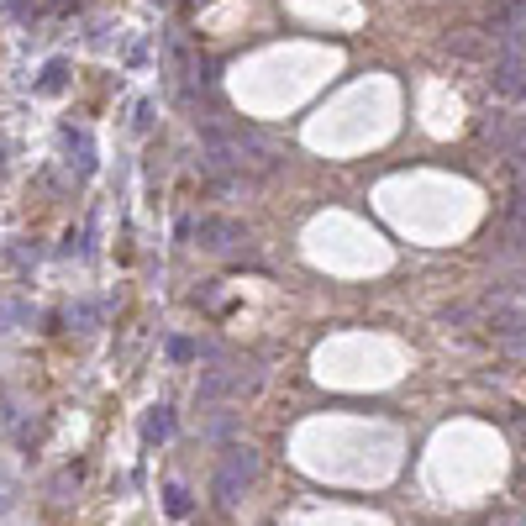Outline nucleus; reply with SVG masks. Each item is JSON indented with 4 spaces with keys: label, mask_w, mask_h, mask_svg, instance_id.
Here are the masks:
<instances>
[{
    "label": "nucleus",
    "mask_w": 526,
    "mask_h": 526,
    "mask_svg": "<svg viewBox=\"0 0 526 526\" xmlns=\"http://www.w3.org/2000/svg\"><path fill=\"white\" fill-rule=\"evenodd\" d=\"M253 474H258V458H253L248 448H232L227 463H221V474H216V495H221V500H232V495H237V484H248Z\"/></svg>",
    "instance_id": "obj_1"
},
{
    "label": "nucleus",
    "mask_w": 526,
    "mask_h": 526,
    "mask_svg": "<svg viewBox=\"0 0 526 526\" xmlns=\"http://www.w3.org/2000/svg\"><path fill=\"white\" fill-rule=\"evenodd\" d=\"M169 432H174V416H169V411H153V416L143 421V437H148V442H158V437H169Z\"/></svg>",
    "instance_id": "obj_2"
},
{
    "label": "nucleus",
    "mask_w": 526,
    "mask_h": 526,
    "mask_svg": "<svg viewBox=\"0 0 526 526\" xmlns=\"http://www.w3.org/2000/svg\"><path fill=\"white\" fill-rule=\"evenodd\" d=\"M169 511H174V516H185V511H190V495L179 490V484H174V490H169Z\"/></svg>",
    "instance_id": "obj_3"
}]
</instances>
